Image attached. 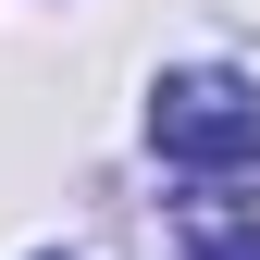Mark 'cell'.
<instances>
[{"mask_svg": "<svg viewBox=\"0 0 260 260\" xmlns=\"http://www.w3.org/2000/svg\"><path fill=\"white\" fill-rule=\"evenodd\" d=\"M149 149L186 161V174H236V161H260V87H248V75H211V62L161 75V87H149Z\"/></svg>", "mask_w": 260, "mask_h": 260, "instance_id": "obj_1", "label": "cell"}, {"mask_svg": "<svg viewBox=\"0 0 260 260\" xmlns=\"http://www.w3.org/2000/svg\"><path fill=\"white\" fill-rule=\"evenodd\" d=\"M174 260H260V236H248V223H223V236H186Z\"/></svg>", "mask_w": 260, "mask_h": 260, "instance_id": "obj_2", "label": "cell"}]
</instances>
